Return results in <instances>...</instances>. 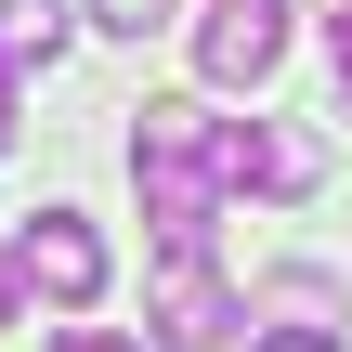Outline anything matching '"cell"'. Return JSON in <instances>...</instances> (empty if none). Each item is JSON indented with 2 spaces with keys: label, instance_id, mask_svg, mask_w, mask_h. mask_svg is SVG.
<instances>
[{
  "label": "cell",
  "instance_id": "cell-1",
  "mask_svg": "<svg viewBox=\"0 0 352 352\" xmlns=\"http://www.w3.org/2000/svg\"><path fill=\"white\" fill-rule=\"evenodd\" d=\"M131 183H144L157 248H209L222 183H209V104H196V91H170V104H144V118H131Z\"/></svg>",
  "mask_w": 352,
  "mask_h": 352
},
{
  "label": "cell",
  "instance_id": "cell-2",
  "mask_svg": "<svg viewBox=\"0 0 352 352\" xmlns=\"http://www.w3.org/2000/svg\"><path fill=\"white\" fill-rule=\"evenodd\" d=\"M209 183L222 196H314L327 183V144L287 131V118H209Z\"/></svg>",
  "mask_w": 352,
  "mask_h": 352
},
{
  "label": "cell",
  "instance_id": "cell-3",
  "mask_svg": "<svg viewBox=\"0 0 352 352\" xmlns=\"http://www.w3.org/2000/svg\"><path fill=\"white\" fill-rule=\"evenodd\" d=\"M13 261H26V300H52V314H91V300H104V235H91V209H26V222H13Z\"/></svg>",
  "mask_w": 352,
  "mask_h": 352
},
{
  "label": "cell",
  "instance_id": "cell-4",
  "mask_svg": "<svg viewBox=\"0 0 352 352\" xmlns=\"http://www.w3.org/2000/svg\"><path fill=\"white\" fill-rule=\"evenodd\" d=\"M287 65V0H196V78L209 91H261Z\"/></svg>",
  "mask_w": 352,
  "mask_h": 352
},
{
  "label": "cell",
  "instance_id": "cell-5",
  "mask_svg": "<svg viewBox=\"0 0 352 352\" xmlns=\"http://www.w3.org/2000/svg\"><path fill=\"white\" fill-rule=\"evenodd\" d=\"M235 327H248V300L209 274V248H170L157 261V352H235Z\"/></svg>",
  "mask_w": 352,
  "mask_h": 352
},
{
  "label": "cell",
  "instance_id": "cell-6",
  "mask_svg": "<svg viewBox=\"0 0 352 352\" xmlns=\"http://www.w3.org/2000/svg\"><path fill=\"white\" fill-rule=\"evenodd\" d=\"M0 52L13 65H52L65 52V0H0Z\"/></svg>",
  "mask_w": 352,
  "mask_h": 352
},
{
  "label": "cell",
  "instance_id": "cell-7",
  "mask_svg": "<svg viewBox=\"0 0 352 352\" xmlns=\"http://www.w3.org/2000/svg\"><path fill=\"white\" fill-rule=\"evenodd\" d=\"M261 314H314V327H340V287H327L314 261H287V274H261Z\"/></svg>",
  "mask_w": 352,
  "mask_h": 352
},
{
  "label": "cell",
  "instance_id": "cell-8",
  "mask_svg": "<svg viewBox=\"0 0 352 352\" xmlns=\"http://www.w3.org/2000/svg\"><path fill=\"white\" fill-rule=\"evenodd\" d=\"M248 352H352V340L314 327V314H274V327H248Z\"/></svg>",
  "mask_w": 352,
  "mask_h": 352
},
{
  "label": "cell",
  "instance_id": "cell-9",
  "mask_svg": "<svg viewBox=\"0 0 352 352\" xmlns=\"http://www.w3.org/2000/svg\"><path fill=\"white\" fill-rule=\"evenodd\" d=\"M39 352H144V340H131V327H91V314H65V327H52Z\"/></svg>",
  "mask_w": 352,
  "mask_h": 352
},
{
  "label": "cell",
  "instance_id": "cell-10",
  "mask_svg": "<svg viewBox=\"0 0 352 352\" xmlns=\"http://www.w3.org/2000/svg\"><path fill=\"white\" fill-rule=\"evenodd\" d=\"M91 26H118V39H157V26H170V0H91Z\"/></svg>",
  "mask_w": 352,
  "mask_h": 352
},
{
  "label": "cell",
  "instance_id": "cell-11",
  "mask_svg": "<svg viewBox=\"0 0 352 352\" xmlns=\"http://www.w3.org/2000/svg\"><path fill=\"white\" fill-rule=\"evenodd\" d=\"M13 78H26V65H13V52H0V144H13V131H26V91H13Z\"/></svg>",
  "mask_w": 352,
  "mask_h": 352
},
{
  "label": "cell",
  "instance_id": "cell-12",
  "mask_svg": "<svg viewBox=\"0 0 352 352\" xmlns=\"http://www.w3.org/2000/svg\"><path fill=\"white\" fill-rule=\"evenodd\" d=\"M13 314H26V261L0 248V327H13Z\"/></svg>",
  "mask_w": 352,
  "mask_h": 352
},
{
  "label": "cell",
  "instance_id": "cell-13",
  "mask_svg": "<svg viewBox=\"0 0 352 352\" xmlns=\"http://www.w3.org/2000/svg\"><path fill=\"white\" fill-rule=\"evenodd\" d=\"M327 39H340V118H352V26H327Z\"/></svg>",
  "mask_w": 352,
  "mask_h": 352
},
{
  "label": "cell",
  "instance_id": "cell-14",
  "mask_svg": "<svg viewBox=\"0 0 352 352\" xmlns=\"http://www.w3.org/2000/svg\"><path fill=\"white\" fill-rule=\"evenodd\" d=\"M327 26H352V0H327Z\"/></svg>",
  "mask_w": 352,
  "mask_h": 352
}]
</instances>
